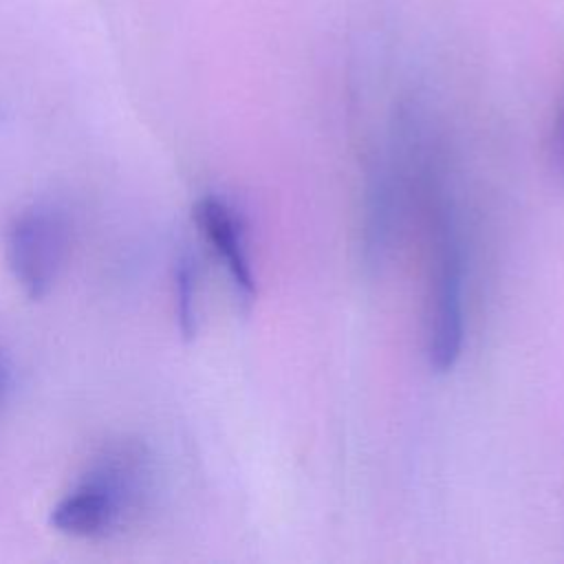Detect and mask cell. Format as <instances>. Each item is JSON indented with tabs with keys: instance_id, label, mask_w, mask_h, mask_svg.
<instances>
[{
	"instance_id": "obj_1",
	"label": "cell",
	"mask_w": 564,
	"mask_h": 564,
	"mask_svg": "<svg viewBox=\"0 0 564 564\" xmlns=\"http://www.w3.org/2000/svg\"><path fill=\"white\" fill-rule=\"evenodd\" d=\"M150 491V460L141 445L106 447L82 478L53 505L51 527L82 540L123 531L143 509Z\"/></svg>"
},
{
	"instance_id": "obj_2",
	"label": "cell",
	"mask_w": 564,
	"mask_h": 564,
	"mask_svg": "<svg viewBox=\"0 0 564 564\" xmlns=\"http://www.w3.org/2000/svg\"><path fill=\"white\" fill-rule=\"evenodd\" d=\"M68 223L53 205L22 209L7 229V262L26 297L42 300L55 286L68 256Z\"/></svg>"
},
{
	"instance_id": "obj_3",
	"label": "cell",
	"mask_w": 564,
	"mask_h": 564,
	"mask_svg": "<svg viewBox=\"0 0 564 564\" xmlns=\"http://www.w3.org/2000/svg\"><path fill=\"white\" fill-rule=\"evenodd\" d=\"M430 293V328H427V359L436 372H447L456 366L463 339V251L449 214L438 216L434 275Z\"/></svg>"
},
{
	"instance_id": "obj_4",
	"label": "cell",
	"mask_w": 564,
	"mask_h": 564,
	"mask_svg": "<svg viewBox=\"0 0 564 564\" xmlns=\"http://www.w3.org/2000/svg\"><path fill=\"white\" fill-rule=\"evenodd\" d=\"M194 220L223 260L234 289L242 302H251L256 295V278L247 253L245 225L238 212L218 196H205L194 205Z\"/></svg>"
},
{
	"instance_id": "obj_5",
	"label": "cell",
	"mask_w": 564,
	"mask_h": 564,
	"mask_svg": "<svg viewBox=\"0 0 564 564\" xmlns=\"http://www.w3.org/2000/svg\"><path fill=\"white\" fill-rule=\"evenodd\" d=\"M176 322L183 339H194L198 330V267L192 253H183L174 267Z\"/></svg>"
},
{
	"instance_id": "obj_6",
	"label": "cell",
	"mask_w": 564,
	"mask_h": 564,
	"mask_svg": "<svg viewBox=\"0 0 564 564\" xmlns=\"http://www.w3.org/2000/svg\"><path fill=\"white\" fill-rule=\"evenodd\" d=\"M553 156L557 161V167L564 174V101H562V110L555 123V134H553Z\"/></svg>"
},
{
	"instance_id": "obj_7",
	"label": "cell",
	"mask_w": 564,
	"mask_h": 564,
	"mask_svg": "<svg viewBox=\"0 0 564 564\" xmlns=\"http://www.w3.org/2000/svg\"><path fill=\"white\" fill-rule=\"evenodd\" d=\"M11 386H13V368H11V361L7 359V355L0 350V403L11 392Z\"/></svg>"
}]
</instances>
